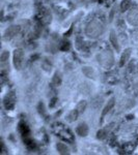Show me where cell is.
Listing matches in <instances>:
<instances>
[{
	"label": "cell",
	"instance_id": "obj_1",
	"mask_svg": "<svg viewBox=\"0 0 138 155\" xmlns=\"http://www.w3.org/2000/svg\"><path fill=\"white\" fill-rule=\"evenodd\" d=\"M104 32V26L98 20H92L90 21L85 29V34L90 38H97L100 35H102Z\"/></svg>",
	"mask_w": 138,
	"mask_h": 155
},
{
	"label": "cell",
	"instance_id": "obj_2",
	"mask_svg": "<svg viewBox=\"0 0 138 155\" xmlns=\"http://www.w3.org/2000/svg\"><path fill=\"white\" fill-rule=\"evenodd\" d=\"M98 61L103 67L108 68V67H111L112 64L114 63V57L111 52L104 51L98 55Z\"/></svg>",
	"mask_w": 138,
	"mask_h": 155
},
{
	"label": "cell",
	"instance_id": "obj_3",
	"mask_svg": "<svg viewBox=\"0 0 138 155\" xmlns=\"http://www.w3.org/2000/svg\"><path fill=\"white\" fill-rule=\"evenodd\" d=\"M23 61H24L23 50L16 49L14 51V55H12V63H14L15 68L20 71L22 68V65H23Z\"/></svg>",
	"mask_w": 138,
	"mask_h": 155
},
{
	"label": "cell",
	"instance_id": "obj_4",
	"mask_svg": "<svg viewBox=\"0 0 138 155\" xmlns=\"http://www.w3.org/2000/svg\"><path fill=\"white\" fill-rule=\"evenodd\" d=\"M127 20L131 25L138 26V9H132V11L128 14Z\"/></svg>",
	"mask_w": 138,
	"mask_h": 155
},
{
	"label": "cell",
	"instance_id": "obj_5",
	"mask_svg": "<svg viewBox=\"0 0 138 155\" xmlns=\"http://www.w3.org/2000/svg\"><path fill=\"white\" fill-rule=\"evenodd\" d=\"M19 26H11L9 27L5 32H4V39H11L12 37H14L15 35H17V33L19 32Z\"/></svg>",
	"mask_w": 138,
	"mask_h": 155
},
{
	"label": "cell",
	"instance_id": "obj_6",
	"mask_svg": "<svg viewBox=\"0 0 138 155\" xmlns=\"http://www.w3.org/2000/svg\"><path fill=\"white\" fill-rule=\"evenodd\" d=\"M114 104H115V98H114V97H112V98L110 99V101H108V102H107V104L104 107V109H103L102 115H101V122L103 121L104 117L106 116V115L108 114L110 111H111V109L114 107Z\"/></svg>",
	"mask_w": 138,
	"mask_h": 155
},
{
	"label": "cell",
	"instance_id": "obj_7",
	"mask_svg": "<svg viewBox=\"0 0 138 155\" xmlns=\"http://www.w3.org/2000/svg\"><path fill=\"white\" fill-rule=\"evenodd\" d=\"M76 134L79 137H86L88 134V126L86 123H80L78 126L76 127Z\"/></svg>",
	"mask_w": 138,
	"mask_h": 155
},
{
	"label": "cell",
	"instance_id": "obj_8",
	"mask_svg": "<svg viewBox=\"0 0 138 155\" xmlns=\"http://www.w3.org/2000/svg\"><path fill=\"white\" fill-rule=\"evenodd\" d=\"M14 104H15L14 94H12V93L7 94L6 97L4 98V106H5L6 109H11V107H14Z\"/></svg>",
	"mask_w": 138,
	"mask_h": 155
},
{
	"label": "cell",
	"instance_id": "obj_9",
	"mask_svg": "<svg viewBox=\"0 0 138 155\" xmlns=\"http://www.w3.org/2000/svg\"><path fill=\"white\" fill-rule=\"evenodd\" d=\"M56 149H57V151H58V153H60V154H69L70 153L69 147L64 143H57Z\"/></svg>",
	"mask_w": 138,
	"mask_h": 155
},
{
	"label": "cell",
	"instance_id": "obj_10",
	"mask_svg": "<svg viewBox=\"0 0 138 155\" xmlns=\"http://www.w3.org/2000/svg\"><path fill=\"white\" fill-rule=\"evenodd\" d=\"M130 56H131V50L130 49H127L124 53L122 54V57H120V66H122L125 63L129 60Z\"/></svg>",
	"mask_w": 138,
	"mask_h": 155
},
{
	"label": "cell",
	"instance_id": "obj_11",
	"mask_svg": "<svg viewBox=\"0 0 138 155\" xmlns=\"http://www.w3.org/2000/svg\"><path fill=\"white\" fill-rule=\"evenodd\" d=\"M79 112L77 111L76 109L75 110H73L72 112H70L69 113V115L67 116V120L69 122H74L75 120H77V118H78V116H79Z\"/></svg>",
	"mask_w": 138,
	"mask_h": 155
},
{
	"label": "cell",
	"instance_id": "obj_12",
	"mask_svg": "<svg viewBox=\"0 0 138 155\" xmlns=\"http://www.w3.org/2000/svg\"><path fill=\"white\" fill-rule=\"evenodd\" d=\"M109 39H110V41H111L112 46H113L114 48L116 49L117 51H119V41H117V38H116V35H115L114 31H111V32H110V36H109Z\"/></svg>",
	"mask_w": 138,
	"mask_h": 155
},
{
	"label": "cell",
	"instance_id": "obj_13",
	"mask_svg": "<svg viewBox=\"0 0 138 155\" xmlns=\"http://www.w3.org/2000/svg\"><path fill=\"white\" fill-rule=\"evenodd\" d=\"M82 72H83L87 78H92V79L95 78V71L89 66H84L83 68H82Z\"/></svg>",
	"mask_w": 138,
	"mask_h": 155
},
{
	"label": "cell",
	"instance_id": "obj_14",
	"mask_svg": "<svg viewBox=\"0 0 138 155\" xmlns=\"http://www.w3.org/2000/svg\"><path fill=\"white\" fill-rule=\"evenodd\" d=\"M132 6V1L131 0H122V3H120V9L122 12L128 11L129 8H131Z\"/></svg>",
	"mask_w": 138,
	"mask_h": 155
},
{
	"label": "cell",
	"instance_id": "obj_15",
	"mask_svg": "<svg viewBox=\"0 0 138 155\" xmlns=\"http://www.w3.org/2000/svg\"><path fill=\"white\" fill-rule=\"evenodd\" d=\"M86 107H87V102L85 101H81L78 102V104H77L76 110L79 112V114H82L85 110H86Z\"/></svg>",
	"mask_w": 138,
	"mask_h": 155
},
{
	"label": "cell",
	"instance_id": "obj_16",
	"mask_svg": "<svg viewBox=\"0 0 138 155\" xmlns=\"http://www.w3.org/2000/svg\"><path fill=\"white\" fill-rule=\"evenodd\" d=\"M9 51H3L1 53V56H0V60H1V63L4 64L5 62L9 61Z\"/></svg>",
	"mask_w": 138,
	"mask_h": 155
},
{
	"label": "cell",
	"instance_id": "obj_17",
	"mask_svg": "<svg viewBox=\"0 0 138 155\" xmlns=\"http://www.w3.org/2000/svg\"><path fill=\"white\" fill-rule=\"evenodd\" d=\"M52 83H53L55 86H59V85L61 84V78H60V74L58 72H56V74H54L53 79H52Z\"/></svg>",
	"mask_w": 138,
	"mask_h": 155
},
{
	"label": "cell",
	"instance_id": "obj_18",
	"mask_svg": "<svg viewBox=\"0 0 138 155\" xmlns=\"http://www.w3.org/2000/svg\"><path fill=\"white\" fill-rule=\"evenodd\" d=\"M37 110H39V113L41 115H45L46 114V111H45V106L43 102H40L39 106H37Z\"/></svg>",
	"mask_w": 138,
	"mask_h": 155
},
{
	"label": "cell",
	"instance_id": "obj_19",
	"mask_svg": "<svg viewBox=\"0 0 138 155\" xmlns=\"http://www.w3.org/2000/svg\"><path fill=\"white\" fill-rule=\"evenodd\" d=\"M115 9H116V7L113 6V7H112V9H111V12H110V16H109V20H110V21H112V20H113Z\"/></svg>",
	"mask_w": 138,
	"mask_h": 155
}]
</instances>
